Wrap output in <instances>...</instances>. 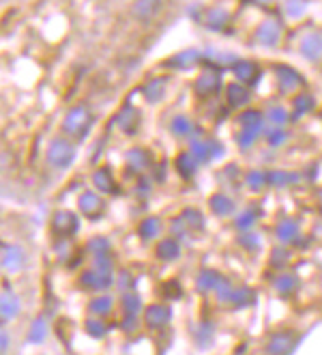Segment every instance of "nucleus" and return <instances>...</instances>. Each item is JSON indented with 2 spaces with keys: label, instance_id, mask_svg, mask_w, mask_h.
I'll use <instances>...</instances> for the list:
<instances>
[{
  "label": "nucleus",
  "instance_id": "f257e3e1",
  "mask_svg": "<svg viewBox=\"0 0 322 355\" xmlns=\"http://www.w3.org/2000/svg\"><path fill=\"white\" fill-rule=\"evenodd\" d=\"M95 116L89 106H73L62 119V134L69 140H86L93 130Z\"/></svg>",
  "mask_w": 322,
  "mask_h": 355
},
{
  "label": "nucleus",
  "instance_id": "f03ea898",
  "mask_svg": "<svg viewBox=\"0 0 322 355\" xmlns=\"http://www.w3.org/2000/svg\"><path fill=\"white\" fill-rule=\"evenodd\" d=\"M187 151L200 162V166L215 164L226 155L224 142L213 136H204L202 132L198 136H193L191 140H187Z\"/></svg>",
  "mask_w": 322,
  "mask_h": 355
},
{
  "label": "nucleus",
  "instance_id": "7ed1b4c3",
  "mask_svg": "<svg viewBox=\"0 0 322 355\" xmlns=\"http://www.w3.org/2000/svg\"><path fill=\"white\" fill-rule=\"evenodd\" d=\"M284 39V24L277 17H265L251 33V44L265 50H275L282 46Z\"/></svg>",
  "mask_w": 322,
  "mask_h": 355
},
{
  "label": "nucleus",
  "instance_id": "20e7f679",
  "mask_svg": "<svg viewBox=\"0 0 322 355\" xmlns=\"http://www.w3.org/2000/svg\"><path fill=\"white\" fill-rule=\"evenodd\" d=\"M273 80H275V89L279 95L284 97H292L298 91L305 89V78L298 69H294L292 65H275L273 67Z\"/></svg>",
  "mask_w": 322,
  "mask_h": 355
},
{
  "label": "nucleus",
  "instance_id": "39448f33",
  "mask_svg": "<svg viewBox=\"0 0 322 355\" xmlns=\"http://www.w3.org/2000/svg\"><path fill=\"white\" fill-rule=\"evenodd\" d=\"M75 155H78L75 144L69 138L58 136L48 144L46 162H48V166H52V168H56V171H64L75 162Z\"/></svg>",
  "mask_w": 322,
  "mask_h": 355
},
{
  "label": "nucleus",
  "instance_id": "423d86ee",
  "mask_svg": "<svg viewBox=\"0 0 322 355\" xmlns=\"http://www.w3.org/2000/svg\"><path fill=\"white\" fill-rule=\"evenodd\" d=\"M222 87H224V78H222V71L217 69H202L196 76V80H193V93L202 99L220 95Z\"/></svg>",
  "mask_w": 322,
  "mask_h": 355
},
{
  "label": "nucleus",
  "instance_id": "0eeeda50",
  "mask_svg": "<svg viewBox=\"0 0 322 355\" xmlns=\"http://www.w3.org/2000/svg\"><path fill=\"white\" fill-rule=\"evenodd\" d=\"M200 22L208 33H224L232 24V11L226 5H211L202 11Z\"/></svg>",
  "mask_w": 322,
  "mask_h": 355
},
{
  "label": "nucleus",
  "instance_id": "6e6552de",
  "mask_svg": "<svg viewBox=\"0 0 322 355\" xmlns=\"http://www.w3.org/2000/svg\"><path fill=\"white\" fill-rule=\"evenodd\" d=\"M204 60V52L198 50V48H185L177 54H172L166 62L163 67L170 69V71H191L196 69L200 62Z\"/></svg>",
  "mask_w": 322,
  "mask_h": 355
},
{
  "label": "nucleus",
  "instance_id": "1a4fd4ad",
  "mask_svg": "<svg viewBox=\"0 0 322 355\" xmlns=\"http://www.w3.org/2000/svg\"><path fill=\"white\" fill-rule=\"evenodd\" d=\"M230 71H232L236 82H241V85H245L249 89H253L258 82H260V76H262L260 65H258V62L251 60V58H236L232 62Z\"/></svg>",
  "mask_w": 322,
  "mask_h": 355
},
{
  "label": "nucleus",
  "instance_id": "9d476101",
  "mask_svg": "<svg viewBox=\"0 0 322 355\" xmlns=\"http://www.w3.org/2000/svg\"><path fill=\"white\" fill-rule=\"evenodd\" d=\"M298 54L307 62H322V33L307 31L298 39Z\"/></svg>",
  "mask_w": 322,
  "mask_h": 355
},
{
  "label": "nucleus",
  "instance_id": "9b49d317",
  "mask_svg": "<svg viewBox=\"0 0 322 355\" xmlns=\"http://www.w3.org/2000/svg\"><path fill=\"white\" fill-rule=\"evenodd\" d=\"M224 97H226V103H228V108L232 110H243L249 106V101L253 97V91L245 85H241V82H228V85L224 87Z\"/></svg>",
  "mask_w": 322,
  "mask_h": 355
},
{
  "label": "nucleus",
  "instance_id": "f8f14e48",
  "mask_svg": "<svg viewBox=\"0 0 322 355\" xmlns=\"http://www.w3.org/2000/svg\"><path fill=\"white\" fill-rule=\"evenodd\" d=\"M168 132L175 136V138H179V140H191L193 136L200 134V128H198L196 123H193V119L189 114L179 112V114H175V116L170 119Z\"/></svg>",
  "mask_w": 322,
  "mask_h": 355
},
{
  "label": "nucleus",
  "instance_id": "ddd939ff",
  "mask_svg": "<svg viewBox=\"0 0 322 355\" xmlns=\"http://www.w3.org/2000/svg\"><path fill=\"white\" fill-rule=\"evenodd\" d=\"M114 123H116V128H118L125 136H134V134H138V130H140L142 114H140V110H138L136 106H129V103H125V106L116 112Z\"/></svg>",
  "mask_w": 322,
  "mask_h": 355
},
{
  "label": "nucleus",
  "instance_id": "4468645a",
  "mask_svg": "<svg viewBox=\"0 0 322 355\" xmlns=\"http://www.w3.org/2000/svg\"><path fill=\"white\" fill-rule=\"evenodd\" d=\"M125 164L134 175H144L153 168V153L144 147H132L125 153Z\"/></svg>",
  "mask_w": 322,
  "mask_h": 355
},
{
  "label": "nucleus",
  "instance_id": "2eb2a0df",
  "mask_svg": "<svg viewBox=\"0 0 322 355\" xmlns=\"http://www.w3.org/2000/svg\"><path fill=\"white\" fill-rule=\"evenodd\" d=\"M265 128L267 125H260V128H236L232 138L236 142V149L241 153H249L258 147V142L262 140V134H265Z\"/></svg>",
  "mask_w": 322,
  "mask_h": 355
},
{
  "label": "nucleus",
  "instance_id": "dca6fc26",
  "mask_svg": "<svg viewBox=\"0 0 322 355\" xmlns=\"http://www.w3.org/2000/svg\"><path fill=\"white\" fill-rule=\"evenodd\" d=\"M78 207H80V211L84 218H89V220H97L103 216V209H105V202L101 198L99 192H93V190H86L80 194L78 198Z\"/></svg>",
  "mask_w": 322,
  "mask_h": 355
},
{
  "label": "nucleus",
  "instance_id": "f3484780",
  "mask_svg": "<svg viewBox=\"0 0 322 355\" xmlns=\"http://www.w3.org/2000/svg\"><path fill=\"white\" fill-rule=\"evenodd\" d=\"M318 108V99L314 93L310 91H298L296 95L290 97V112H292V119H303V116H310L314 110Z\"/></svg>",
  "mask_w": 322,
  "mask_h": 355
},
{
  "label": "nucleus",
  "instance_id": "a211bd4d",
  "mask_svg": "<svg viewBox=\"0 0 322 355\" xmlns=\"http://www.w3.org/2000/svg\"><path fill=\"white\" fill-rule=\"evenodd\" d=\"M294 345H296V334L284 329V331L273 334L267 343V347H265V351H267V355H288L294 349Z\"/></svg>",
  "mask_w": 322,
  "mask_h": 355
},
{
  "label": "nucleus",
  "instance_id": "6ab92c4d",
  "mask_svg": "<svg viewBox=\"0 0 322 355\" xmlns=\"http://www.w3.org/2000/svg\"><path fill=\"white\" fill-rule=\"evenodd\" d=\"M267 177H269V187H275V190H286V187L298 185L305 175H301L296 171H286V168H271V171H267Z\"/></svg>",
  "mask_w": 322,
  "mask_h": 355
},
{
  "label": "nucleus",
  "instance_id": "aec40b11",
  "mask_svg": "<svg viewBox=\"0 0 322 355\" xmlns=\"http://www.w3.org/2000/svg\"><path fill=\"white\" fill-rule=\"evenodd\" d=\"M208 209L215 218H230L236 214V200L228 192H215L208 198Z\"/></svg>",
  "mask_w": 322,
  "mask_h": 355
},
{
  "label": "nucleus",
  "instance_id": "412c9836",
  "mask_svg": "<svg viewBox=\"0 0 322 355\" xmlns=\"http://www.w3.org/2000/svg\"><path fill=\"white\" fill-rule=\"evenodd\" d=\"M168 85H170V78L168 76H155L150 78L146 85L142 87V95L144 99L150 103V106H155V103H161L166 93H168Z\"/></svg>",
  "mask_w": 322,
  "mask_h": 355
},
{
  "label": "nucleus",
  "instance_id": "4be33fe9",
  "mask_svg": "<svg viewBox=\"0 0 322 355\" xmlns=\"http://www.w3.org/2000/svg\"><path fill=\"white\" fill-rule=\"evenodd\" d=\"M200 162L193 157L189 151H181L177 157H175V171H177V175L181 177V179H185V181H191L193 177H196L198 173H200Z\"/></svg>",
  "mask_w": 322,
  "mask_h": 355
},
{
  "label": "nucleus",
  "instance_id": "5701e85b",
  "mask_svg": "<svg viewBox=\"0 0 322 355\" xmlns=\"http://www.w3.org/2000/svg\"><path fill=\"white\" fill-rule=\"evenodd\" d=\"M78 226H80V220H78V216L75 214H71V211H56L54 216H52V231L56 233V235H73L75 231H78Z\"/></svg>",
  "mask_w": 322,
  "mask_h": 355
},
{
  "label": "nucleus",
  "instance_id": "b1692460",
  "mask_svg": "<svg viewBox=\"0 0 322 355\" xmlns=\"http://www.w3.org/2000/svg\"><path fill=\"white\" fill-rule=\"evenodd\" d=\"M172 319V310L166 304H150L144 310V321L150 329H159L166 327Z\"/></svg>",
  "mask_w": 322,
  "mask_h": 355
},
{
  "label": "nucleus",
  "instance_id": "393cba45",
  "mask_svg": "<svg viewBox=\"0 0 322 355\" xmlns=\"http://www.w3.org/2000/svg\"><path fill=\"white\" fill-rule=\"evenodd\" d=\"M275 237L284 245H294L301 239V226L294 218H284L275 226Z\"/></svg>",
  "mask_w": 322,
  "mask_h": 355
},
{
  "label": "nucleus",
  "instance_id": "a878e982",
  "mask_svg": "<svg viewBox=\"0 0 322 355\" xmlns=\"http://www.w3.org/2000/svg\"><path fill=\"white\" fill-rule=\"evenodd\" d=\"M112 282H114V276H105V274H101V271H97L95 267L86 269L80 276V284L84 288H91V291H105V288L112 286Z\"/></svg>",
  "mask_w": 322,
  "mask_h": 355
},
{
  "label": "nucleus",
  "instance_id": "bb28decb",
  "mask_svg": "<svg viewBox=\"0 0 322 355\" xmlns=\"http://www.w3.org/2000/svg\"><path fill=\"white\" fill-rule=\"evenodd\" d=\"M166 5V0H136L132 7V15L138 19V22H148L153 19Z\"/></svg>",
  "mask_w": 322,
  "mask_h": 355
},
{
  "label": "nucleus",
  "instance_id": "cd10ccee",
  "mask_svg": "<svg viewBox=\"0 0 322 355\" xmlns=\"http://www.w3.org/2000/svg\"><path fill=\"white\" fill-rule=\"evenodd\" d=\"M93 185H95V190L99 194H114L118 190V185H116V179H114L112 171L105 168V166H101V168H97L93 173Z\"/></svg>",
  "mask_w": 322,
  "mask_h": 355
},
{
  "label": "nucleus",
  "instance_id": "c85d7f7f",
  "mask_svg": "<svg viewBox=\"0 0 322 355\" xmlns=\"http://www.w3.org/2000/svg\"><path fill=\"white\" fill-rule=\"evenodd\" d=\"M234 125L236 128H260V125H267L265 110L247 106V108L239 110V114L234 116Z\"/></svg>",
  "mask_w": 322,
  "mask_h": 355
},
{
  "label": "nucleus",
  "instance_id": "c756f323",
  "mask_svg": "<svg viewBox=\"0 0 322 355\" xmlns=\"http://www.w3.org/2000/svg\"><path fill=\"white\" fill-rule=\"evenodd\" d=\"M0 265H3V269L9 271V274H17V271L24 267V250H21L19 245H9L3 252Z\"/></svg>",
  "mask_w": 322,
  "mask_h": 355
},
{
  "label": "nucleus",
  "instance_id": "7c9ffc66",
  "mask_svg": "<svg viewBox=\"0 0 322 355\" xmlns=\"http://www.w3.org/2000/svg\"><path fill=\"white\" fill-rule=\"evenodd\" d=\"M21 312V304H19V297L13 293V291H3L0 293V319H15Z\"/></svg>",
  "mask_w": 322,
  "mask_h": 355
},
{
  "label": "nucleus",
  "instance_id": "2f4dec72",
  "mask_svg": "<svg viewBox=\"0 0 322 355\" xmlns=\"http://www.w3.org/2000/svg\"><path fill=\"white\" fill-rule=\"evenodd\" d=\"M243 185L251 194H260L269 187V177H267V171H260V168H249L245 175H243Z\"/></svg>",
  "mask_w": 322,
  "mask_h": 355
},
{
  "label": "nucleus",
  "instance_id": "473e14b6",
  "mask_svg": "<svg viewBox=\"0 0 322 355\" xmlns=\"http://www.w3.org/2000/svg\"><path fill=\"white\" fill-rule=\"evenodd\" d=\"M265 121L267 125H277V128H288V123L292 121V112L288 106H282V103H273L265 110Z\"/></svg>",
  "mask_w": 322,
  "mask_h": 355
},
{
  "label": "nucleus",
  "instance_id": "72a5a7b5",
  "mask_svg": "<svg viewBox=\"0 0 322 355\" xmlns=\"http://www.w3.org/2000/svg\"><path fill=\"white\" fill-rule=\"evenodd\" d=\"M262 142L269 149H282L288 142V130L286 128H277V125H267L265 134H262Z\"/></svg>",
  "mask_w": 322,
  "mask_h": 355
},
{
  "label": "nucleus",
  "instance_id": "f704fd0d",
  "mask_svg": "<svg viewBox=\"0 0 322 355\" xmlns=\"http://www.w3.org/2000/svg\"><path fill=\"white\" fill-rule=\"evenodd\" d=\"M161 231H163V224H161V220H159L157 216H148V218H144V220L140 222V226H138V235H140V239H144V241H153V239H157V237L161 235Z\"/></svg>",
  "mask_w": 322,
  "mask_h": 355
},
{
  "label": "nucleus",
  "instance_id": "c9c22d12",
  "mask_svg": "<svg viewBox=\"0 0 322 355\" xmlns=\"http://www.w3.org/2000/svg\"><path fill=\"white\" fill-rule=\"evenodd\" d=\"M181 243H179V239H175V237H166V239H161L159 241V245H157V257L161 259V261H166V263H172V261H177L179 257H181Z\"/></svg>",
  "mask_w": 322,
  "mask_h": 355
},
{
  "label": "nucleus",
  "instance_id": "e433bc0d",
  "mask_svg": "<svg viewBox=\"0 0 322 355\" xmlns=\"http://www.w3.org/2000/svg\"><path fill=\"white\" fill-rule=\"evenodd\" d=\"M220 282H222V276L215 269H202L196 278V286H198V291H202V293H211V291L220 286Z\"/></svg>",
  "mask_w": 322,
  "mask_h": 355
},
{
  "label": "nucleus",
  "instance_id": "4c0bfd02",
  "mask_svg": "<svg viewBox=\"0 0 322 355\" xmlns=\"http://www.w3.org/2000/svg\"><path fill=\"white\" fill-rule=\"evenodd\" d=\"M310 9V0H284L282 3V13L288 19H301Z\"/></svg>",
  "mask_w": 322,
  "mask_h": 355
},
{
  "label": "nucleus",
  "instance_id": "58836bf2",
  "mask_svg": "<svg viewBox=\"0 0 322 355\" xmlns=\"http://www.w3.org/2000/svg\"><path fill=\"white\" fill-rule=\"evenodd\" d=\"M256 222H258V214L253 209H245L241 214H234V228L239 233H251Z\"/></svg>",
  "mask_w": 322,
  "mask_h": 355
},
{
  "label": "nucleus",
  "instance_id": "ea45409f",
  "mask_svg": "<svg viewBox=\"0 0 322 355\" xmlns=\"http://www.w3.org/2000/svg\"><path fill=\"white\" fill-rule=\"evenodd\" d=\"M181 218L187 224L189 231H202V228H204V214L200 211V209L187 207L181 211Z\"/></svg>",
  "mask_w": 322,
  "mask_h": 355
},
{
  "label": "nucleus",
  "instance_id": "a19ab883",
  "mask_svg": "<svg viewBox=\"0 0 322 355\" xmlns=\"http://www.w3.org/2000/svg\"><path fill=\"white\" fill-rule=\"evenodd\" d=\"M112 308H114V300L110 295H99V297L91 300V304H89V310H91L93 317H105V315H110Z\"/></svg>",
  "mask_w": 322,
  "mask_h": 355
},
{
  "label": "nucleus",
  "instance_id": "79ce46f5",
  "mask_svg": "<svg viewBox=\"0 0 322 355\" xmlns=\"http://www.w3.org/2000/svg\"><path fill=\"white\" fill-rule=\"evenodd\" d=\"M48 334V323L43 317H37L33 323H30V329H28V343H43V338H46Z\"/></svg>",
  "mask_w": 322,
  "mask_h": 355
},
{
  "label": "nucleus",
  "instance_id": "37998d69",
  "mask_svg": "<svg viewBox=\"0 0 322 355\" xmlns=\"http://www.w3.org/2000/svg\"><path fill=\"white\" fill-rule=\"evenodd\" d=\"M253 293L247 288V286H234V293H232V300H230V304L234 306V308H245V306H249L251 302H253Z\"/></svg>",
  "mask_w": 322,
  "mask_h": 355
},
{
  "label": "nucleus",
  "instance_id": "c03bdc74",
  "mask_svg": "<svg viewBox=\"0 0 322 355\" xmlns=\"http://www.w3.org/2000/svg\"><path fill=\"white\" fill-rule=\"evenodd\" d=\"M273 288L277 291L279 295H290L292 291L296 288V278L290 276V274H282V276H277L275 282H273Z\"/></svg>",
  "mask_w": 322,
  "mask_h": 355
},
{
  "label": "nucleus",
  "instance_id": "a18cd8bd",
  "mask_svg": "<svg viewBox=\"0 0 322 355\" xmlns=\"http://www.w3.org/2000/svg\"><path fill=\"white\" fill-rule=\"evenodd\" d=\"M120 304H123V310H125L127 317H138L140 310H142V300L134 293H125Z\"/></svg>",
  "mask_w": 322,
  "mask_h": 355
},
{
  "label": "nucleus",
  "instance_id": "49530a36",
  "mask_svg": "<svg viewBox=\"0 0 322 355\" xmlns=\"http://www.w3.org/2000/svg\"><path fill=\"white\" fill-rule=\"evenodd\" d=\"M84 327H86V334H91L93 338H103L105 334H107V327L103 323V317H91V319H86Z\"/></svg>",
  "mask_w": 322,
  "mask_h": 355
},
{
  "label": "nucleus",
  "instance_id": "de8ad7c7",
  "mask_svg": "<svg viewBox=\"0 0 322 355\" xmlns=\"http://www.w3.org/2000/svg\"><path fill=\"white\" fill-rule=\"evenodd\" d=\"M213 340H215V327L211 323H202L198 327V331H196V343H198V347L206 349Z\"/></svg>",
  "mask_w": 322,
  "mask_h": 355
},
{
  "label": "nucleus",
  "instance_id": "09e8293b",
  "mask_svg": "<svg viewBox=\"0 0 322 355\" xmlns=\"http://www.w3.org/2000/svg\"><path fill=\"white\" fill-rule=\"evenodd\" d=\"M86 248H89L95 257L110 254V241H107L105 237H93L89 243H86Z\"/></svg>",
  "mask_w": 322,
  "mask_h": 355
},
{
  "label": "nucleus",
  "instance_id": "8fccbe9b",
  "mask_svg": "<svg viewBox=\"0 0 322 355\" xmlns=\"http://www.w3.org/2000/svg\"><path fill=\"white\" fill-rule=\"evenodd\" d=\"M170 233H172V237H175V239H181V237H187L191 231L187 228V224L183 222V218L177 216L175 220L170 222Z\"/></svg>",
  "mask_w": 322,
  "mask_h": 355
},
{
  "label": "nucleus",
  "instance_id": "3c124183",
  "mask_svg": "<svg viewBox=\"0 0 322 355\" xmlns=\"http://www.w3.org/2000/svg\"><path fill=\"white\" fill-rule=\"evenodd\" d=\"M290 254H288V248H275L273 252H271V261L275 267H284L288 263Z\"/></svg>",
  "mask_w": 322,
  "mask_h": 355
},
{
  "label": "nucleus",
  "instance_id": "603ef678",
  "mask_svg": "<svg viewBox=\"0 0 322 355\" xmlns=\"http://www.w3.org/2000/svg\"><path fill=\"white\" fill-rule=\"evenodd\" d=\"M7 347H9V336L5 331H0V355L7 351Z\"/></svg>",
  "mask_w": 322,
  "mask_h": 355
},
{
  "label": "nucleus",
  "instance_id": "864d4df0",
  "mask_svg": "<svg viewBox=\"0 0 322 355\" xmlns=\"http://www.w3.org/2000/svg\"><path fill=\"white\" fill-rule=\"evenodd\" d=\"M253 3H258V5H273V3H277V0H253Z\"/></svg>",
  "mask_w": 322,
  "mask_h": 355
},
{
  "label": "nucleus",
  "instance_id": "5fc2aeb1",
  "mask_svg": "<svg viewBox=\"0 0 322 355\" xmlns=\"http://www.w3.org/2000/svg\"><path fill=\"white\" fill-rule=\"evenodd\" d=\"M318 200H320V205H322V190L318 192Z\"/></svg>",
  "mask_w": 322,
  "mask_h": 355
}]
</instances>
